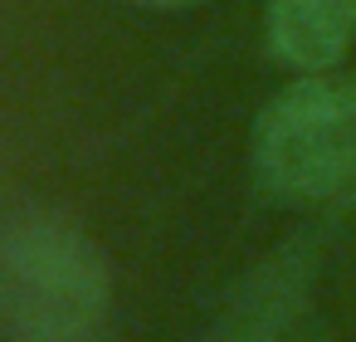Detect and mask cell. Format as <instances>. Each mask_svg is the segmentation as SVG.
I'll list each match as a JSON object with an SVG mask.
<instances>
[{
    "label": "cell",
    "mask_w": 356,
    "mask_h": 342,
    "mask_svg": "<svg viewBox=\"0 0 356 342\" xmlns=\"http://www.w3.org/2000/svg\"><path fill=\"white\" fill-rule=\"evenodd\" d=\"M113 308V269L83 225L20 210L0 230V327L15 342H93Z\"/></svg>",
    "instance_id": "1"
},
{
    "label": "cell",
    "mask_w": 356,
    "mask_h": 342,
    "mask_svg": "<svg viewBox=\"0 0 356 342\" xmlns=\"http://www.w3.org/2000/svg\"><path fill=\"white\" fill-rule=\"evenodd\" d=\"M254 181L293 210L337 215L356 201V69L298 74L254 123Z\"/></svg>",
    "instance_id": "2"
},
{
    "label": "cell",
    "mask_w": 356,
    "mask_h": 342,
    "mask_svg": "<svg viewBox=\"0 0 356 342\" xmlns=\"http://www.w3.org/2000/svg\"><path fill=\"white\" fill-rule=\"evenodd\" d=\"M332 235L337 215H312L268 254H259V264L229 283L195 342H283L312 313V288L332 249Z\"/></svg>",
    "instance_id": "3"
},
{
    "label": "cell",
    "mask_w": 356,
    "mask_h": 342,
    "mask_svg": "<svg viewBox=\"0 0 356 342\" xmlns=\"http://www.w3.org/2000/svg\"><path fill=\"white\" fill-rule=\"evenodd\" d=\"M268 54L293 74H327L346 59L356 30L332 0H268L264 10Z\"/></svg>",
    "instance_id": "4"
},
{
    "label": "cell",
    "mask_w": 356,
    "mask_h": 342,
    "mask_svg": "<svg viewBox=\"0 0 356 342\" xmlns=\"http://www.w3.org/2000/svg\"><path fill=\"white\" fill-rule=\"evenodd\" d=\"M283 342H337V337H332V327H327L317 313H307V318H302V322H298Z\"/></svg>",
    "instance_id": "5"
},
{
    "label": "cell",
    "mask_w": 356,
    "mask_h": 342,
    "mask_svg": "<svg viewBox=\"0 0 356 342\" xmlns=\"http://www.w3.org/2000/svg\"><path fill=\"white\" fill-rule=\"evenodd\" d=\"M127 6H142V10H191V6H205V0H127Z\"/></svg>",
    "instance_id": "6"
},
{
    "label": "cell",
    "mask_w": 356,
    "mask_h": 342,
    "mask_svg": "<svg viewBox=\"0 0 356 342\" xmlns=\"http://www.w3.org/2000/svg\"><path fill=\"white\" fill-rule=\"evenodd\" d=\"M332 6H337V10H341V20L356 30V0H332Z\"/></svg>",
    "instance_id": "7"
}]
</instances>
